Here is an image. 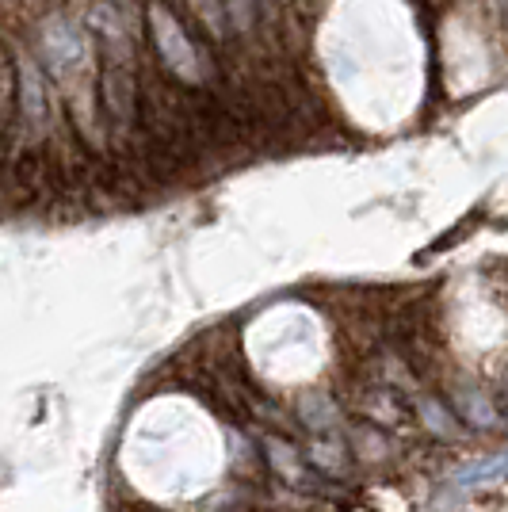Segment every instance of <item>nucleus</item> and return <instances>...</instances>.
<instances>
[{"instance_id": "20e7f679", "label": "nucleus", "mask_w": 508, "mask_h": 512, "mask_svg": "<svg viewBox=\"0 0 508 512\" xmlns=\"http://www.w3.org/2000/svg\"><path fill=\"white\" fill-rule=\"evenodd\" d=\"M119 512H169V509H157V505H130V509H119Z\"/></svg>"}, {"instance_id": "f257e3e1", "label": "nucleus", "mask_w": 508, "mask_h": 512, "mask_svg": "<svg viewBox=\"0 0 508 512\" xmlns=\"http://www.w3.org/2000/svg\"><path fill=\"white\" fill-rule=\"evenodd\" d=\"M149 39L157 46V58L165 62V73L176 69L180 77H199L195 69L203 62V43H195L188 35V27L172 16L165 4H149L146 12Z\"/></svg>"}, {"instance_id": "f03ea898", "label": "nucleus", "mask_w": 508, "mask_h": 512, "mask_svg": "<svg viewBox=\"0 0 508 512\" xmlns=\"http://www.w3.org/2000/svg\"><path fill=\"white\" fill-rule=\"evenodd\" d=\"M20 107L27 119H43V111H46L43 77H39V69H35L31 58L20 62Z\"/></svg>"}, {"instance_id": "7ed1b4c3", "label": "nucleus", "mask_w": 508, "mask_h": 512, "mask_svg": "<svg viewBox=\"0 0 508 512\" xmlns=\"http://www.w3.org/2000/svg\"><path fill=\"white\" fill-rule=\"evenodd\" d=\"M230 8H233V16H237L241 23L253 20V0H230Z\"/></svg>"}]
</instances>
